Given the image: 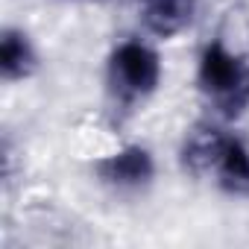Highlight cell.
<instances>
[{
    "label": "cell",
    "instance_id": "1",
    "mask_svg": "<svg viewBox=\"0 0 249 249\" xmlns=\"http://www.w3.org/2000/svg\"><path fill=\"white\" fill-rule=\"evenodd\" d=\"M179 164L188 176L211 182L231 199L249 196V141L226 120L208 114L185 129L179 144Z\"/></svg>",
    "mask_w": 249,
    "mask_h": 249
},
{
    "label": "cell",
    "instance_id": "2",
    "mask_svg": "<svg viewBox=\"0 0 249 249\" xmlns=\"http://www.w3.org/2000/svg\"><path fill=\"white\" fill-rule=\"evenodd\" d=\"M161 79H164V62L150 36L120 38L108 50L103 71L108 111L117 117L135 114L150 97H156Z\"/></svg>",
    "mask_w": 249,
    "mask_h": 249
},
{
    "label": "cell",
    "instance_id": "3",
    "mask_svg": "<svg viewBox=\"0 0 249 249\" xmlns=\"http://www.w3.org/2000/svg\"><path fill=\"white\" fill-rule=\"evenodd\" d=\"M194 85L211 117L240 120L249 111V56L223 36H211L196 53Z\"/></svg>",
    "mask_w": 249,
    "mask_h": 249
},
{
    "label": "cell",
    "instance_id": "4",
    "mask_svg": "<svg viewBox=\"0 0 249 249\" xmlns=\"http://www.w3.org/2000/svg\"><path fill=\"white\" fill-rule=\"evenodd\" d=\"M156 173H159L156 156L144 144H123L94 164L97 182L117 196L144 194L156 182Z\"/></svg>",
    "mask_w": 249,
    "mask_h": 249
},
{
    "label": "cell",
    "instance_id": "5",
    "mask_svg": "<svg viewBox=\"0 0 249 249\" xmlns=\"http://www.w3.org/2000/svg\"><path fill=\"white\" fill-rule=\"evenodd\" d=\"M135 9L141 33L153 41H167L194 27L199 0H135Z\"/></svg>",
    "mask_w": 249,
    "mask_h": 249
},
{
    "label": "cell",
    "instance_id": "6",
    "mask_svg": "<svg viewBox=\"0 0 249 249\" xmlns=\"http://www.w3.org/2000/svg\"><path fill=\"white\" fill-rule=\"evenodd\" d=\"M38 65H41V53L24 27L0 30V79L9 85L27 82L36 76Z\"/></svg>",
    "mask_w": 249,
    "mask_h": 249
}]
</instances>
